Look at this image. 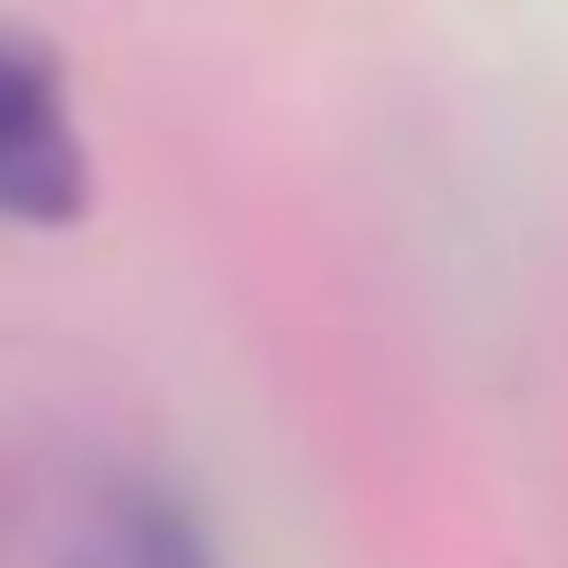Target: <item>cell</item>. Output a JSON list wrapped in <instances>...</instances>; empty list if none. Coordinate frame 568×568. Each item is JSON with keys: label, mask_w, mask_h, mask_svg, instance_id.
<instances>
[{"label": "cell", "mask_w": 568, "mask_h": 568, "mask_svg": "<svg viewBox=\"0 0 568 568\" xmlns=\"http://www.w3.org/2000/svg\"><path fill=\"white\" fill-rule=\"evenodd\" d=\"M92 210V151L68 118L59 59L0 26V226H75Z\"/></svg>", "instance_id": "6da1fadb"}, {"label": "cell", "mask_w": 568, "mask_h": 568, "mask_svg": "<svg viewBox=\"0 0 568 568\" xmlns=\"http://www.w3.org/2000/svg\"><path fill=\"white\" fill-rule=\"evenodd\" d=\"M109 535H118V560H125V568H210V544H201L193 510H184V501H168V494H151V485L118 494Z\"/></svg>", "instance_id": "7a4b0ae2"}]
</instances>
